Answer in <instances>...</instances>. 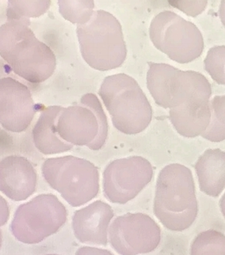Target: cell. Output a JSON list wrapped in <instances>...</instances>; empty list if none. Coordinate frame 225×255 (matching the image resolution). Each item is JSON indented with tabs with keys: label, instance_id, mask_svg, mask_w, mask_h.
Here are the masks:
<instances>
[{
	"label": "cell",
	"instance_id": "obj_17",
	"mask_svg": "<svg viewBox=\"0 0 225 255\" xmlns=\"http://www.w3.org/2000/svg\"><path fill=\"white\" fill-rule=\"evenodd\" d=\"M194 167L201 191L210 197H219L225 190V151L208 149Z\"/></svg>",
	"mask_w": 225,
	"mask_h": 255
},
{
	"label": "cell",
	"instance_id": "obj_24",
	"mask_svg": "<svg viewBox=\"0 0 225 255\" xmlns=\"http://www.w3.org/2000/svg\"><path fill=\"white\" fill-rule=\"evenodd\" d=\"M76 255H114L107 250L92 247H83L76 252Z\"/></svg>",
	"mask_w": 225,
	"mask_h": 255
},
{
	"label": "cell",
	"instance_id": "obj_5",
	"mask_svg": "<svg viewBox=\"0 0 225 255\" xmlns=\"http://www.w3.org/2000/svg\"><path fill=\"white\" fill-rule=\"evenodd\" d=\"M43 178L72 207L88 203L99 193V170L92 162L66 155L47 159Z\"/></svg>",
	"mask_w": 225,
	"mask_h": 255
},
{
	"label": "cell",
	"instance_id": "obj_16",
	"mask_svg": "<svg viewBox=\"0 0 225 255\" xmlns=\"http://www.w3.org/2000/svg\"><path fill=\"white\" fill-rule=\"evenodd\" d=\"M64 108L52 106L43 110L32 131L36 148L44 155L66 152L73 145L60 138L56 131V122Z\"/></svg>",
	"mask_w": 225,
	"mask_h": 255
},
{
	"label": "cell",
	"instance_id": "obj_26",
	"mask_svg": "<svg viewBox=\"0 0 225 255\" xmlns=\"http://www.w3.org/2000/svg\"><path fill=\"white\" fill-rule=\"evenodd\" d=\"M219 205L222 215H223L224 217L225 218V193L222 196V199L220 200Z\"/></svg>",
	"mask_w": 225,
	"mask_h": 255
},
{
	"label": "cell",
	"instance_id": "obj_22",
	"mask_svg": "<svg viewBox=\"0 0 225 255\" xmlns=\"http://www.w3.org/2000/svg\"><path fill=\"white\" fill-rule=\"evenodd\" d=\"M205 69L220 85L225 86V46L210 48L204 60Z\"/></svg>",
	"mask_w": 225,
	"mask_h": 255
},
{
	"label": "cell",
	"instance_id": "obj_27",
	"mask_svg": "<svg viewBox=\"0 0 225 255\" xmlns=\"http://www.w3.org/2000/svg\"><path fill=\"white\" fill-rule=\"evenodd\" d=\"M56 255V254H48V255Z\"/></svg>",
	"mask_w": 225,
	"mask_h": 255
},
{
	"label": "cell",
	"instance_id": "obj_10",
	"mask_svg": "<svg viewBox=\"0 0 225 255\" xmlns=\"http://www.w3.org/2000/svg\"><path fill=\"white\" fill-rule=\"evenodd\" d=\"M151 162L141 156L115 159L103 172V191L113 204L124 205L132 201L153 178Z\"/></svg>",
	"mask_w": 225,
	"mask_h": 255
},
{
	"label": "cell",
	"instance_id": "obj_7",
	"mask_svg": "<svg viewBox=\"0 0 225 255\" xmlns=\"http://www.w3.org/2000/svg\"><path fill=\"white\" fill-rule=\"evenodd\" d=\"M108 128L105 112L94 94H86L80 103L64 108L56 122V131L63 140L94 151L105 145Z\"/></svg>",
	"mask_w": 225,
	"mask_h": 255
},
{
	"label": "cell",
	"instance_id": "obj_18",
	"mask_svg": "<svg viewBox=\"0 0 225 255\" xmlns=\"http://www.w3.org/2000/svg\"><path fill=\"white\" fill-rule=\"evenodd\" d=\"M190 255H225V235L214 229L201 232L191 244Z\"/></svg>",
	"mask_w": 225,
	"mask_h": 255
},
{
	"label": "cell",
	"instance_id": "obj_25",
	"mask_svg": "<svg viewBox=\"0 0 225 255\" xmlns=\"http://www.w3.org/2000/svg\"><path fill=\"white\" fill-rule=\"evenodd\" d=\"M220 18L222 20V22L225 27V0H223L220 4L219 8Z\"/></svg>",
	"mask_w": 225,
	"mask_h": 255
},
{
	"label": "cell",
	"instance_id": "obj_20",
	"mask_svg": "<svg viewBox=\"0 0 225 255\" xmlns=\"http://www.w3.org/2000/svg\"><path fill=\"white\" fill-rule=\"evenodd\" d=\"M59 11L64 19L73 24L84 25L90 21L94 14L95 2L88 1H58Z\"/></svg>",
	"mask_w": 225,
	"mask_h": 255
},
{
	"label": "cell",
	"instance_id": "obj_23",
	"mask_svg": "<svg viewBox=\"0 0 225 255\" xmlns=\"http://www.w3.org/2000/svg\"><path fill=\"white\" fill-rule=\"evenodd\" d=\"M171 6L178 8L187 15L196 17L204 11L207 1H169Z\"/></svg>",
	"mask_w": 225,
	"mask_h": 255
},
{
	"label": "cell",
	"instance_id": "obj_8",
	"mask_svg": "<svg viewBox=\"0 0 225 255\" xmlns=\"http://www.w3.org/2000/svg\"><path fill=\"white\" fill-rule=\"evenodd\" d=\"M149 34L155 48L179 64L192 62L204 51L200 29L171 10L160 12L154 17Z\"/></svg>",
	"mask_w": 225,
	"mask_h": 255
},
{
	"label": "cell",
	"instance_id": "obj_2",
	"mask_svg": "<svg viewBox=\"0 0 225 255\" xmlns=\"http://www.w3.org/2000/svg\"><path fill=\"white\" fill-rule=\"evenodd\" d=\"M153 212L168 230L183 232L192 226L198 205L194 176L188 167L172 163L162 169L155 186Z\"/></svg>",
	"mask_w": 225,
	"mask_h": 255
},
{
	"label": "cell",
	"instance_id": "obj_13",
	"mask_svg": "<svg viewBox=\"0 0 225 255\" xmlns=\"http://www.w3.org/2000/svg\"><path fill=\"white\" fill-rule=\"evenodd\" d=\"M37 175L25 157L9 155L0 162V191L14 201L29 198L36 191Z\"/></svg>",
	"mask_w": 225,
	"mask_h": 255
},
{
	"label": "cell",
	"instance_id": "obj_4",
	"mask_svg": "<svg viewBox=\"0 0 225 255\" xmlns=\"http://www.w3.org/2000/svg\"><path fill=\"white\" fill-rule=\"evenodd\" d=\"M82 56L100 72L120 68L126 59L127 48L121 25L105 10L94 11L90 21L76 28Z\"/></svg>",
	"mask_w": 225,
	"mask_h": 255
},
{
	"label": "cell",
	"instance_id": "obj_19",
	"mask_svg": "<svg viewBox=\"0 0 225 255\" xmlns=\"http://www.w3.org/2000/svg\"><path fill=\"white\" fill-rule=\"evenodd\" d=\"M210 106L211 122L202 136L209 141L220 143L225 140V95L214 97Z\"/></svg>",
	"mask_w": 225,
	"mask_h": 255
},
{
	"label": "cell",
	"instance_id": "obj_9",
	"mask_svg": "<svg viewBox=\"0 0 225 255\" xmlns=\"http://www.w3.org/2000/svg\"><path fill=\"white\" fill-rule=\"evenodd\" d=\"M68 211L53 194H41L19 205L10 224L16 240L37 244L55 234L66 223Z\"/></svg>",
	"mask_w": 225,
	"mask_h": 255
},
{
	"label": "cell",
	"instance_id": "obj_14",
	"mask_svg": "<svg viewBox=\"0 0 225 255\" xmlns=\"http://www.w3.org/2000/svg\"><path fill=\"white\" fill-rule=\"evenodd\" d=\"M114 213L111 205L96 201L87 207L75 212L72 229L80 243L107 246V232Z\"/></svg>",
	"mask_w": 225,
	"mask_h": 255
},
{
	"label": "cell",
	"instance_id": "obj_6",
	"mask_svg": "<svg viewBox=\"0 0 225 255\" xmlns=\"http://www.w3.org/2000/svg\"><path fill=\"white\" fill-rule=\"evenodd\" d=\"M148 65L147 87L159 107L171 110L190 101L210 102L211 84L204 75L163 63Z\"/></svg>",
	"mask_w": 225,
	"mask_h": 255
},
{
	"label": "cell",
	"instance_id": "obj_15",
	"mask_svg": "<svg viewBox=\"0 0 225 255\" xmlns=\"http://www.w3.org/2000/svg\"><path fill=\"white\" fill-rule=\"evenodd\" d=\"M170 120L178 133L184 137L202 135L211 122L210 102L190 101L169 111Z\"/></svg>",
	"mask_w": 225,
	"mask_h": 255
},
{
	"label": "cell",
	"instance_id": "obj_12",
	"mask_svg": "<svg viewBox=\"0 0 225 255\" xmlns=\"http://www.w3.org/2000/svg\"><path fill=\"white\" fill-rule=\"evenodd\" d=\"M31 93L26 86L13 78L0 80V123L12 132H21L29 127L37 112Z\"/></svg>",
	"mask_w": 225,
	"mask_h": 255
},
{
	"label": "cell",
	"instance_id": "obj_1",
	"mask_svg": "<svg viewBox=\"0 0 225 255\" xmlns=\"http://www.w3.org/2000/svg\"><path fill=\"white\" fill-rule=\"evenodd\" d=\"M27 18L7 19L0 27V56L13 72L31 83H42L54 73L53 51L39 41Z\"/></svg>",
	"mask_w": 225,
	"mask_h": 255
},
{
	"label": "cell",
	"instance_id": "obj_21",
	"mask_svg": "<svg viewBox=\"0 0 225 255\" xmlns=\"http://www.w3.org/2000/svg\"><path fill=\"white\" fill-rule=\"evenodd\" d=\"M50 0L44 1H8L6 16L7 19L19 20L43 15L49 10Z\"/></svg>",
	"mask_w": 225,
	"mask_h": 255
},
{
	"label": "cell",
	"instance_id": "obj_11",
	"mask_svg": "<svg viewBox=\"0 0 225 255\" xmlns=\"http://www.w3.org/2000/svg\"><path fill=\"white\" fill-rule=\"evenodd\" d=\"M112 248L120 255L151 253L161 241V229L144 213H126L116 217L109 228Z\"/></svg>",
	"mask_w": 225,
	"mask_h": 255
},
{
	"label": "cell",
	"instance_id": "obj_3",
	"mask_svg": "<svg viewBox=\"0 0 225 255\" xmlns=\"http://www.w3.org/2000/svg\"><path fill=\"white\" fill-rule=\"evenodd\" d=\"M116 129L126 135L140 133L152 119V108L137 82L126 74L107 76L99 91Z\"/></svg>",
	"mask_w": 225,
	"mask_h": 255
}]
</instances>
